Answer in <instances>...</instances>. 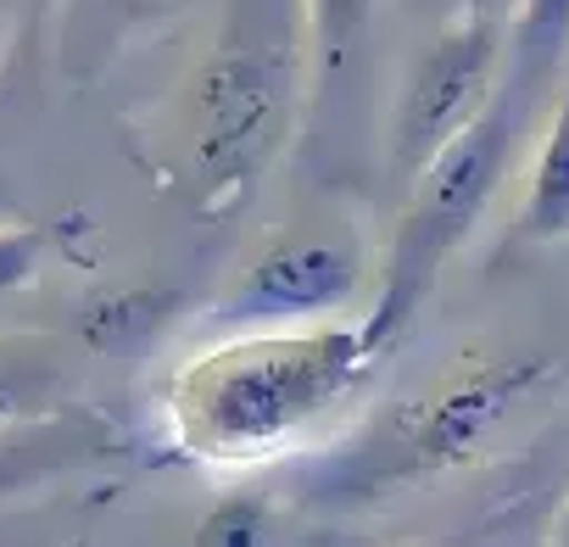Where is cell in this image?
Returning <instances> with one entry per match:
<instances>
[{"mask_svg": "<svg viewBox=\"0 0 569 547\" xmlns=\"http://www.w3.org/2000/svg\"><path fill=\"white\" fill-rule=\"evenodd\" d=\"M375 358L380 352L369 347L363 325L341 319L229 330L179 369L168 391L173 436L196 458L218 464L268 458L336 414L363 386Z\"/></svg>", "mask_w": 569, "mask_h": 547, "instance_id": "1", "label": "cell"}, {"mask_svg": "<svg viewBox=\"0 0 569 547\" xmlns=\"http://www.w3.org/2000/svg\"><path fill=\"white\" fill-rule=\"evenodd\" d=\"M519 129H525V107H513L502 90L480 107L475 123H463L419 173H413V196H408V212L397 223V240H391V257H386V274L375 286V302L363 314V336L375 352H386L408 325L413 314L425 308L430 286L441 280V268L458 257V246L475 235V223L486 218L508 162H513V146H519Z\"/></svg>", "mask_w": 569, "mask_h": 547, "instance_id": "2", "label": "cell"}, {"mask_svg": "<svg viewBox=\"0 0 569 547\" xmlns=\"http://www.w3.org/2000/svg\"><path fill=\"white\" fill-rule=\"evenodd\" d=\"M184 157L212 212L246 201L291 123V62L262 46L212 51L184 84Z\"/></svg>", "mask_w": 569, "mask_h": 547, "instance_id": "3", "label": "cell"}, {"mask_svg": "<svg viewBox=\"0 0 569 547\" xmlns=\"http://www.w3.org/2000/svg\"><path fill=\"white\" fill-rule=\"evenodd\" d=\"M502 57H508V18H486L469 7L458 12L452 29H441L419 51L391 129L397 162L408 173H419L463 123L480 118V107L502 84Z\"/></svg>", "mask_w": 569, "mask_h": 547, "instance_id": "4", "label": "cell"}, {"mask_svg": "<svg viewBox=\"0 0 569 547\" xmlns=\"http://www.w3.org/2000/svg\"><path fill=\"white\" fill-rule=\"evenodd\" d=\"M369 286V262L352 240L291 235L234 274L229 297L212 308V330H279L341 319Z\"/></svg>", "mask_w": 569, "mask_h": 547, "instance_id": "5", "label": "cell"}, {"mask_svg": "<svg viewBox=\"0 0 569 547\" xmlns=\"http://www.w3.org/2000/svg\"><path fill=\"white\" fill-rule=\"evenodd\" d=\"M558 369L547 358H508L452 375L441 391L402 414V458L408 469H458L469 464L536 391H547Z\"/></svg>", "mask_w": 569, "mask_h": 547, "instance_id": "6", "label": "cell"}, {"mask_svg": "<svg viewBox=\"0 0 569 547\" xmlns=\"http://www.w3.org/2000/svg\"><path fill=\"white\" fill-rule=\"evenodd\" d=\"M569 57V0H513L508 12V57H502V96L513 107H536L552 73Z\"/></svg>", "mask_w": 569, "mask_h": 547, "instance_id": "7", "label": "cell"}, {"mask_svg": "<svg viewBox=\"0 0 569 547\" xmlns=\"http://www.w3.org/2000/svg\"><path fill=\"white\" fill-rule=\"evenodd\" d=\"M513 229L525 240H563L569 235V79H563V90L552 101V118L541 129V146H536Z\"/></svg>", "mask_w": 569, "mask_h": 547, "instance_id": "8", "label": "cell"}, {"mask_svg": "<svg viewBox=\"0 0 569 547\" xmlns=\"http://www.w3.org/2000/svg\"><path fill=\"white\" fill-rule=\"evenodd\" d=\"M51 386H57V369L40 358V347L0 341V425H12L29 408H40Z\"/></svg>", "mask_w": 569, "mask_h": 547, "instance_id": "9", "label": "cell"}, {"mask_svg": "<svg viewBox=\"0 0 569 547\" xmlns=\"http://www.w3.org/2000/svg\"><path fill=\"white\" fill-rule=\"evenodd\" d=\"M375 0H308V46L319 68H336L369 29Z\"/></svg>", "mask_w": 569, "mask_h": 547, "instance_id": "10", "label": "cell"}, {"mask_svg": "<svg viewBox=\"0 0 569 547\" xmlns=\"http://www.w3.org/2000/svg\"><path fill=\"white\" fill-rule=\"evenodd\" d=\"M40 257H46V235L40 229H23V223L0 229V297L23 291L29 274L40 268Z\"/></svg>", "mask_w": 569, "mask_h": 547, "instance_id": "11", "label": "cell"}, {"mask_svg": "<svg viewBox=\"0 0 569 547\" xmlns=\"http://www.w3.org/2000/svg\"><path fill=\"white\" fill-rule=\"evenodd\" d=\"M469 12H486V18H508L513 12V0H463Z\"/></svg>", "mask_w": 569, "mask_h": 547, "instance_id": "12", "label": "cell"}, {"mask_svg": "<svg viewBox=\"0 0 569 547\" xmlns=\"http://www.w3.org/2000/svg\"><path fill=\"white\" fill-rule=\"evenodd\" d=\"M7 223H18V212H12V201H7V185H0V229Z\"/></svg>", "mask_w": 569, "mask_h": 547, "instance_id": "13", "label": "cell"}, {"mask_svg": "<svg viewBox=\"0 0 569 547\" xmlns=\"http://www.w3.org/2000/svg\"><path fill=\"white\" fill-rule=\"evenodd\" d=\"M558 541H569V519H563V525H558Z\"/></svg>", "mask_w": 569, "mask_h": 547, "instance_id": "14", "label": "cell"}]
</instances>
